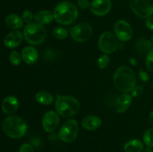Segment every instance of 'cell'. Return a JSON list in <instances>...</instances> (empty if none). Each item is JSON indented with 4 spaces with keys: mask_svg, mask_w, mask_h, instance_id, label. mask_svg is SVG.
<instances>
[{
    "mask_svg": "<svg viewBox=\"0 0 153 152\" xmlns=\"http://www.w3.org/2000/svg\"><path fill=\"white\" fill-rule=\"evenodd\" d=\"M19 107V101L16 97L13 95H8L1 102V110L4 113L7 115H11L17 110Z\"/></svg>",
    "mask_w": 153,
    "mask_h": 152,
    "instance_id": "14",
    "label": "cell"
},
{
    "mask_svg": "<svg viewBox=\"0 0 153 152\" xmlns=\"http://www.w3.org/2000/svg\"><path fill=\"white\" fill-rule=\"evenodd\" d=\"M56 58V54L53 50L51 49H47L43 53V58L46 61H52Z\"/></svg>",
    "mask_w": 153,
    "mask_h": 152,
    "instance_id": "29",
    "label": "cell"
},
{
    "mask_svg": "<svg viewBox=\"0 0 153 152\" xmlns=\"http://www.w3.org/2000/svg\"><path fill=\"white\" fill-rule=\"evenodd\" d=\"M131 95L128 93H123L120 95L115 103L116 111L119 113H125L131 105Z\"/></svg>",
    "mask_w": 153,
    "mask_h": 152,
    "instance_id": "16",
    "label": "cell"
},
{
    "mask_svg": "<svg viewBox=\"0 0 153 152\" xmlns=\"http://www.w3.org/2000/svg\"><path fill=\"white\" fill-rule=\"evenodd\" d=\"M111 0H93L91 3L90 10L97 16H104L109 13L111 9Z\"/></svg>",
    "mask_w": 153,
    "mask_h": 152,
    "instance_id": "12",
    "label": "cell"
},
{
    "mask_svg": "<svg viewBox=\"0 0 153 152\" xmlns=\"http://www.w3.org/2000/svg\"><path fill=\"white\" fill-rule=\"evenodd\" d=\"M22 20L27 24L31 23V21L34 19V15H33L32 12L31 10H26L22 13Z\"/></svg>",
    "mask_w": 153,
    "mask_h": 152,
    "instance_id": "28",
    "label": "cell"
},
{
    "mask_svg": "<svg viewBox=\"0 0 153 152\" xmlns=\"http://www.w3.org/2000/svg\"><path fill=\"white\" fill-rule=\"evenodd\" d=\"M143 92V86H135L131 91V97H137L142 94Z\"/></svg>",
    "mask_w": 153,
    "mask_h": 152,
    "instance_id": "30",
    "label": "cell"
},
{
    "mask_svg": "<svg viewBox=\"0 0 153 152\" xmlns=\"http://www.w3.org/2000/svg\"><path fill=\"white\" fill-rule=\"evenodd\" d=\"M146 26L150 31H153V16H150L148 18L146 21Z\"/></svg>",
    "mask_w": 153,
    "mask_h": 152,
    "instance_id": "34",
    "label": "cell"
},
{
    "mask_svg": "<svg viewBox=\"0 0 153 152\" xmlns=\"http://www.w3.org/2000/svg\"><path fill=\"white\" fill-rule=\"evenodd\" d=\"M23 22L22 18L16 14H10L5 18V25L10 29L18 30L23 26Z\"/></svg>",
    "mask_w": 153,
    "mask_h": 152,
    "instance_id": "20",
    "label": "cell"
},
{
    "mask_svg": "<svg viewBox=\"0 0 153 152\" xmlns=\"http://www.w3.org/2000/svg\"><path fill=\"white\" fill-rule=\"evenodd\" d=\"M149 119L150 122L152 123V125H153V110L149 113Z\"/></svg>",
    "mask_w": 153,
    "mask_h": 152,
    "instance_id": "37",
    "label": "cell"
},
{
    "mask_svg": "<svg viewBox=\"0 0 153 152\" xmlns=\"http://www.w3.org/2000/svg\"><path fill=\"white\" fill-rule=\"evenodd\" d=\"M78 6L80 8L87 9L91 6V2L89 0H78Z\"/></svg>",
    "mask_w": 153,
    "mask_h": 152,
    "instance_id": "32",
    "label": "cell"
},
{
    "mask_svg": "<svg viewBox=\"0 0 153 152\" xmlns=\"http://www.w3.org/2000/svg\"><path fill=\"white\" fill-rule=\"evenodd\" d=\"M92 27L88 22H80L76 24L70 30V35L73 40L79 43H83L91 38L92 35Z\"/></svg>",
    "mask_w": 153,
    "mask_h": 152,
    "instance_id": "9",
    "label": "cell"
},
{
    "mask_svg": "<svg viewBox=\"0 0 153 152\" xmlns=\"http://www.w3.org/2000/svg\"><path fill=\"white\" fill-rule=\"evenodd\" d=\"M55 106L57 113L64 117L75 116L80 110V104L77 98L70 95H57Z\"/></svg>",
    "mask_w": 153,
    "mask_h": 152,
    "instance_id": "4",
    "label": "cell"
},
{
    "mask_svg": "<svg viewBox=\"0 0 153 152\" xmlns=\"http://www.w3.org/2000/svg\"><path fill=\"white\" fill-rule=\"evenodd\" d=\"M21 57L24 62L27 64H34L38 60V52L33 46H26L22 50Z\"/></svg>",
    "mask_w": 153,
    "mask_h": 152,
    "instance_id": "15",
    "label": "cell"
},
{
    "mask_svg": "<svg viewBox=\"0 0 153 152\" xmlns=\"http://www.w3.org/2000/svg\"><path fill=\"white\" fill-rule=\"evenodd\" d=\"M113 82L118 90L124 93H128L136 86L135 73L131 67L122 66L115 71Z\"/></svg>",
    "mask_w": 153,
    "mask_h": 152,
    "instance_id": "1",
    "label": "cell"
},
{
    "mask_svg": "<svg viewBox=\"0 0 153 152\" xmlns=\"http://www.w3.org/2000/svg\"><path fill=\"white\" fill-rule=\"evenodd\" d=\"M143 148V143L137 139H133L128 141L123 147L125 152H142Z\"/></svg>",
    "mask_w": 153,
    "mask_h": 152,
    "instance_id": "21",
    "label": "cell"
},
{
    "mask_svg": "<svg viewBox=\"0 0 153 152\" xmlns=\"http://www.w3.org/2000/svg\"><path fill=\"white\" fill-rule=\"evenodd\" d=\"M9 59H10V62L11 63L12 65L16 66H19L20 64L21 61H22V57L16 51H13V52H10Z\"/></svg>",
    "mask_w": 153,
    "mask_h": 152,
    "instance_id": "26",
    "label": "cell"
},
{
    "mask_svg": "<svg viewBox=\"0 0 153 152\" xmlns=\"http://www.w3.org/2000/svg\"><path fill=\"white\" fill-rule=\"evenodd\" d=\"M142 152H153L152 148L151 147H146L143 148V150L142 151Z\"/></svg>",
    "mask_w": 153,
    "mask_h": 152,
    "instance_id": "35",
    "label": "cell"
},
{
    "mask_svg": "<svg viewBox=\"0 0 153 152\" xmlns=\"http://www.w3.org/2000/svg\"><path fill=\"white\" fill-rule=\"evenodd\" d=\"M54 19V14L52 11L47 10H42L37 12L34 16V20L40 25H46L52 22Z\"/></svg>",
    "mask_w": 153,
    "mask_h": 152,
    "instance_id": "18",
    "label": "cell"
},
{
    "mask_svg": "<svg viewBox=\"0 0 153 152\" xmlns=\"http://www.w3.org/2000/svg\"><path fill=\"white\" fill-rule=\"evenodd\" d=\"M129 62L131 63V64H132V65H136L137 64V61H136V60L134 59V58H131V59L129 60Z\"/></svg>",
    "mask_w": 153,
    "mask_h": 152,
    "instance_id": "38",
    "label": "cell"
},
{
    "mask_svg": "<svg viewBox=\"0 0 153 152\" xmlns=\"http://www.w3.org/2000/svg\"><path fill=\"white\" fill-rule=\"evenodd\" d=\"M19 152H34V148L29 143H25L20 146Z\"/></svg>",
    "mask_w": 153,
    "mask_h": 152,
    "instance_id": "31",
    "label": "cell"
},
{
    "mask_svg": "<svg viewBox=\"0 0 153 152\" xmlns=\"http://www.w3.org/2000/svg\"><path fill=\"white\" fill-rule=\"evenodd\" d=\"M130 7L141 19H148L153 14V0H131Z\"/></svg>",
    "mask_w": 153,
    "mask_h": 152,
    "instance_id": "7",
    "label": "cell"
},
{
    "mask_svg": "<svg viewBox=\"0 0 153 152\" xmlns=\"http://www.w3.org/2000/svg\"><path fill=\"white\" fill-rule=\"evenodd\" d=\"M109 63H110V58L107 54L100 55L97 60V65H98L99 68L101 69L107 68Z\"/></svg>",
    "mask_w": 153,
    "mask_h": 152,
    "instance_id": "25",
    "label": "cell"
},
{
    "mask_svg": "<svg viewBox=\"0 0 153 152\" xmlns=\"http://www.w3.org/2000/svg\"><path fill=\"white\" fill-rule=\"evenodd\" d=\"M49 138L51 140H55V139H56V134H49Z\"/></svg>",
    "mask_w": 153,
    "mask_h": 152,
    "instance_id": "36",
    "label": "cell"
},
{
    "mask_svg": "<svg viewBox=\"0 0 153 152\" xmlns=\"http://www.w3.org/2000/svg\"><path fill=\"white\" fill-rule=\"evenodd\" d=\"M35 100L40 104L49 105L54 102V96L47 91H39L35 95Z\"/></svg>",
    "mask_w": 153,
    "mask_h": 152,
    "instance_id": "22",
    "label": "cell"
},
{
    "mask_svg": "<svg viewBox=\"0 0 153 152\" xmlns=\"http://www.w3.org/2000/svg\"><path fill=\"white\" fill-rule=\"evenodd\" d=\"M152 42L146 38H139L134 43V49L140 55H147L152 49Z\"/></svg>",
    "mask_w": 153,
    "mask_h": 152,
    "instance_id": "19",
    "label": "cell"
},
{
    "mask_svg": "<svg viewBox=\"0 0 153 152\" xmlns=\"http://www.w3.org/2000/svg\"><path fill=\"white\" fill-rule=\"evenodd\" d=\"M53 36L58 40H64L69 35V32L64 27H56L52 31Z\"/></svg>",
    "mask_w": 153,
    "mask_h": 152,
    "instance_id": "23",
    "label": "cell"
},
{
    "mask_svg": "<svg viewBox=\"0 0 153 152\" xmlns=\"http://www.w3.org/2000/svg\"><path fill=\"white\" fill-rule=\"evenodd\" d=\"M114 31L117 38L121 42L128 41L133 36L132 27L124 19H120L115 22Z\"/></svg>",
    "mask_w": 153,
    "mask_h": 152,
    "instance_id": "10",
    "label": "cell"
},
{
    "mask_svg": "<svg viewBox=\"0 0 153 152\" xmlns=\"http://www.w3.org/2000/svg\"><path fill=\"white\" fill-rule=\"evenodd\" d=\"M139 76H140V78L142 81L143 82H146L149 80V75L146 72L143 71V69H140L139 71Z\"/></svg>",
    "mask_w": 153,
    "mask_h": 152,
    "instance_id": "33",
    "label": "cell"
},
{
    "mask_svg": "<svg viewBox=\"0 0 153 152\" xmlns=\"http://www.w3.org/2000/svg\"><path fill=\"white\" fill-rule=\"evenodd\" d=\"M79 132V125L75 119H68L66 121L59 130L58 137L61 141L70 143L76 139Z\"/></svg>",
    "mask_w": 153,
    "mask_h": 152,
    "instance_id": "6",
    "label": "cell"
},
{
    "mask_svg": "<svg viewBox=\"0 0 153 152\" xmlns=\"http://www.w3.org/2000/svg\"><path fill=\"white\" fill-rule=\"evenodd\" d=\"M98 46L104 54L113 53L118 47V39L111 31H105L99 38Z\"/></svg>",
    "mask_w": 153,
    "mask_h": 152,
    "instance_id": "8",
    "label": "cell"
},
{
    "mask_svg": "<svg viewBox=\"0 0 153 152\" xmlns=\"http://www.w3.org/2000/svg\"><path fill=\"white\" fill-rule=\"evenodd\" d=\"M143 140L146 146L153 148V128L145 131L143 136Z\"/></svg>",
    "mask_w": 153,
    "mask_h": 152,
    "instance_id": "24",
    "label": "cell"
},
{
    "mask_svg": "<svg viewBox=\"0 0 153 152\" xmlns=\"http://www.w3.org/2000/svg\"><path fill=\"white\" fill-rule=\"evenodd\" d=\"M151 42H152V44L153 45V34H152V37H151Z\"/></svg>",
    "mask_w": 153,
    "mask_h": 152,
    "instance_id": "39",
    "label": "cell"
},
{
    "mask_svg": "<svg viewBox=\"0 0 153 152\" xmlns=\"http://www.w3.org/2000/svg\"><path fill=\"white\" fill-rule=\"evenodd\" d=\"M23 37L22 32L15 30L6 35L4 39V45L8 49H15L21 44Z\"/></svg>",
    "mask_w": 153,
    "mask_h": 152,
    "instance_id": "13",
    "label": "cell"
},
{
    "mask_svg": "<svg viewBox=\"0 0 153 152\" xmlns=\"http://www.w3.org/2000/svg\"><path fill=\"white\" fill-rule=\"evenodd\" d=\"M146 66L148 70L153 74V49L146 55Z\"/></svg>",
    "mask_w": 153,
    "mask_h": 152,
    "instance_id": "27",
    "label": "cell"
},
{
    "mask_svg": "<svg viewBox=\"0 0 153 152\" xmlns=\"http://www.w3.org/2000/svg\"><path fill=\"white\" fill-rule=\"evenodd\" d=\"M54 19L63 25H69L76 22L79 16L77 7L70 1H61L57 4L53 11Z\"/></svg>",
    "mask_w": 153,
    "mask_h": 152,
    "instance_id": "2",
    "label": "cell"
},
{
    "mask_svg": "<svg viewBox=\"0 0 153 152\" xmlns=\"http://www.w3.org/2000/svg\"><path fill=\"white\" fill-rule=\"evenodd\" d=\"M59 123V114L57 112L49 110L43 115L42 119V126L46 132H54L58 128Z\"/></svg>",
    "mask_w": 153,
    "mask_h": 152,
    "instance_id": "11",
    "label": "cell"
},
{
    "mask_svg": "<svg viewBox=\"0 0 153 152\" xmlns=\"http://www.w3.org/2000/svg\"><path fill=\"white\" fill-rule=\"evenodd\" d=\"M151 88H152V92H153V82H152V86H151Z\"/></svg>",
    "mask_w": 153,
    "mask_h": 152,
    "instance_id": "40",
    "label": "cell"
},
{
    "mask_svg": "<svg viewBox=\"0 0 153 152\" xmlns=\"http://www.w3.org/2000/svg\"><path fill=\"white\" fill-rule=\"evenodd\" d=\"M102 119L97 116H86L82 122V126L87 131H95L100 127Z\"/></svg>",
    "mask_w": 153,
    "mask_h": 152,
    "instance_id": "17",
    "label": "cell"
},
{
    "mask_svg": "<svg viewBox=\"0 0 153 152\" xmlns=\"http://www.w3.org/2000/svg\"><path fill=\"white\" fill-rule=\"evenodd\" d=\"M46 34L47 31L44 25L37 22L27 24L24 28V38L27 43L31 45L41 44L46 40Z\"/></svg>",
    "mask_w": 153,
    "mask_h": 152,
    "instance_id": "5",
    "label": "cell"
},
{
    "mask_svg": "<svg viewBox=\"0 0 153 152\" xmlns=\"http://www.w3.org/2000/svg\"><path fill=\"white\" fill-rule=\"evenodd\" d=\"M2 129L7 137L12 139H19L26 134L28 126L25 120L19 116H10L3 121Z\"/></svg>",
    "mask_w": 153,
    "mask_h": 152,
    "instance_id": "3",
    "label": "cell"
}]
</instances>
